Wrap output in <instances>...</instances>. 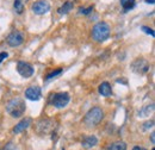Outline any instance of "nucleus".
Masks as SVG:
<instances>
[{"instance_id": "nucleus-12", "label": "nucleus", "mask_w": 155, "mask_h": 150, "mask_svg": "<svg viewBox=\"0 0 155 150\" xmlns=\"http://www.w3.org/2000/svg\"><path fill=\"white\" fill-rule=\"evenodd\" d=\"M98 144V139L96 136H87L84 141H82V147L84 148H92V147H94V145H97Z\"/></svg>"}, {"instance_id": "nucleus-2", "label": "nucleus", "mask_w": 155, "mask_h": 150, "mask_svg": "<svg viewBox=\"0 0 155 150\" xmlns=\"http://www.w3.org/2000/svg\"><path fill=\"white\" fill-rule=\"evenodd\" d=\"M110 25L105 21H99L92 28V38L98 43H101L110 37Z\"/></svg>"}, {"instance_id": "nucleus-8", "label": "nucleus", "mask_w": 155, "mask_h": 150, "mask_svg": "<svg viewBox=\"0 0 155 150\" xmlns=\"http://www.w3.org/2000/svg\"><path fill=\"white\" fill-rule=\"evenodd\" d=\"M6 42H7V44L10 47L16 48V47H19L20 44L24 42V36H23V34L20 31H13L7 36Z\"/></svg>"}, {"instance_id": "nucleus-16", "label": "nucleus", "mask_w": 155, "mask_h": 150, "mask_svg": "<svg viewBox=\"0 0 155 150\" xmlns=\"http://www.w3.org/2000/svg\"><path fill=\"white\" fill-rule=\"evenodd\" d=\"M120 5H122L124 12H128L135 7V0H120Z\"/></svg>"}, {"instance_id": "nucleus-20", "label": "nucleus", "mask_w": 155, "mask_h": 150, "mask_svg": "<svg viewBox=\"0 0 155 150\" xmlns=\"http://www.w3.org/2000/svg\"><path fill=\"white\" fill-rule=\"evenodd\" d=\"M146 34H148V35H150L152 37H154V31H153V29H150V28H148V26H142L141 28Z\"/></svg>"}, {"instance_id": "nucleus-4", "label": "nucleus", "mask_w": 155, "mask_h": 150, "mask_svg": "<svg viewBox=\"0 0 155 150\" xmlns=\"http://www.w3.org/2000/svg\"><path fill=\"white\" fill-rule=\"evenodd\" d=\"M71 96L67 92H61V93H56L51 96V105L56 109H63L64 106H67V104L69 103Z\"/></svg>"}, {"instance_id": "nucleus-18", "label": "nucleus", "mask_w": 155, "mask_h": 150, "mask_svg": "<svg viewBox=\"0 0 155 150\" xmlns=\"http://www.w3.org/2000/svg\"><path fill=\"white\" fill-rule=\"evenodd\" d=\"M61 73H62V69H56L55 72H53V73H50V74L47 75V80H51V79L56 77L58 75H60Z\"/></svg>"}, {"instance_id": "nucleus-17", "label": "nucleus", "mask_w": 155, "mask_h": 150, "mask_svg": "<svg viewBox=\"0 0 155 150\" xmlns=\"http://www.w3.org/2000/svg\"><path fill=\"white\" fill-rule=\"evenodd\" d=\"M13 7H15V10H16V12H17L18 15H21L23 11H24V5H23L21 0H15Z\"/></svg>"}, {"instance_id": "nucleus-5", "label": "nucleus", "mask_w": 155, "mask_h": 150, "mask_svg": "<svg viewBox=\"0 0 155 150\" xmlns=\"http://www.w3.org/2000/svg\"><path fill=\"white\" fill-rule=\"evenodd\" d=\"M149 62L144 58H136L135 61L131 63V69L133 72L136 73V74H140V75H143L146 74L148 70H149Z\"/></svg>"}, {"instance_id": "nucleus-21", "label": "nucleus", "mask_w": 155, "mask_h": 150, "mask_svg": "<svg viewBox=\"0 0 155 150\" xmlns=\"http://www.w3.org/2000/svg\"><path fill=\"white\" fill-rule=\"evenodd\" d=\"M1 150H18V149H17V147L13 143H7Z\"/></svg>"}, {"instance_id": "nucleus-13", "label": "nucleus", "mask_w": 155, "mask_h": 150, "mask_svg": "<svg viewBox=\"0 0 155 150\" xmlns=\"http://www.w3.org/2000/svg\"><path fill=\"white\" fill-rule=\"evenodd\" d=\"M73 2L72 1H66L60 8H58V13L60 15H67L69 11H72L73 10Z\"/></svg>"}, {"instance_id": "nucleus-6", "label": "nucleus", "mask_w": 155, "mask_h": 150, "mask_svg": "<svg viewBox=\"0 0 155 150\" xmlns=\"http://www.w3.org/2000/svg\"><path fill=\"white\" fill-rule=\"evenodd\" d=\"M32 11L35 15H45L50 11V4L47 0H37L32 4Z\"/></svg>"}, {"instance_id": "nucleus-7", "label": "nucleus", "mask_w": 155, "mask_h": 150, "mask_svg": "<svg viewBox=\"0 0 155 150\" xmlns=\"http://www.w3.org/2000/svg\"><path fill=\"white\" fill-rule=\"evenodd\" d=\"M17 72L19 73L20 76H23L25 79L31 77L34 75V73H35L32 66L30 63H28V62H24V61H19L17 63Z\"/></svg>"}, {"instance_id": "nucleus-15", "label": "nucleus", "mask_w": 155, "mask_h": 150, "mask_svg": "<svg viewBox=\"0 0 155 150\" xmlns=\"http://www.w3.org/2000/svg\"><path fill=\"white\" fill-rule=\"evenodd\" d=\"M153 112H154V105L153 104L152 105H147V106H144L138 112V117H148L149 114H152Z\"/></svg>"}, {"instance_id": "nucleus-22", "label": "nucleus", "mask_w": 155, "mask_h": 150, "mask_svg": "<svg viewBox=\"0 0 155 150\" xmlns=\"http://www.w3.org/2000/svg\"><path fill=\"white\" fill-rule=\"evenodd\" d=\"M153 126H154V122H153V120L146 122V123L143 124V129H144V130H147V129H152Z\"/></svg>"}, {"instance_id": "nucleus-25", "label": "nucleus", "mask_w": 155, "mask_h": 150, "mask_svg": "<svg viewBox=\"0 0 155 150\" xmlns=\"http://www.w3.org/2000/svg\"><path fill=\"white\" fill-rule=\"evenodd\" d=\"M133 150H147V149H144V148H142V147H134Z\"/></svg>"}, {"instance_id": "nucleus-10", "label": "nucleus", "mask_w": 155, "mask_h": 150, "mask_svg": "<svg viewBox=\"0 0 155 150\" xmlns=\"http://www.w3.org/2000/svg\"><path fill=\"white\" fill-rule=\"evenodd\" d=\"M32 124V119L31 118H24V119H21L19 123L13 128V132L16 133V135H18V133H21L23 131H25L30 125Z\"/></svg>"}, {"instance_id": "nucleus-24", "label": "nucleus", "mask_w": 155, "mask_h": 150, "mask_svg": "<svg viewBox=\"0 0 155 150\" xmlns=\"http://www.w3.org/2000/svg\"><path fill=\"white\" fill-rule=\"evenodd\" d=\"M150 141H152L153 144H155V133L154 132H152V135H150Z\"/></svg>"}, {"instance_id": "nucleus-3", "label": "nucleus", "mask_w": 155, "mask_h": 150, "mask_svg": "<svg viewBox=\"0 0 155 150\" xmlns=\"http://www.w3.org/2000/svg\"><path fill=\"white\" fill-rule=\"evenodd\" d=\"M104 118V112L100 107H92L88 112L86 113L84 118V123L87 128H94L103 120Z\"/></svg>"}, {"instance_id": "nucleus-1", "label": "nucleus", "mask_w": 155, "mask_h": 150, "mask_svg": "<svg viewBox=\"0 0 155 150\" xmlns=\"http://www.w3.org/2000/svg\"><path fill=\"white\" fill-rule=\"evenodd\" d=\"M25 109H26V105H25L24 99L21 98H13L6 105V112L13 118L21 117L25 112Z\"/></svg>"}, {"instance_id": "nucleus-11", "label": "nucleus", "mask_w": 155, "mask_h": 150, "mask_svg": "<svg viewBox=\"0 0 155 150\" xmlns=\"http://www.w3.org/2000/svg\"><path fill=\"white\" fill-rule=\"evenodd\" d=\"M98 91H99V93L101 94L103 96H110L111 94H112V88H111V85L109 83V82H103V83H100L99 85V87H98Z\"/></svg>"}, {"instance_id": "nucleus-19", "label": "nucleus", "mask_w": 155, "mask_h": 150, "mask_svg": "<svg viewBox=\"0 0 155 150\" xmlns=\"http://www.w3.org/2000/svg\"><path fill=\"white\" fill-rule=\"evenodd\" d=\"M92 10H93V6H90L88 8H82V7H81V8L79 10V13H80V15H88Z\"/></svg>"}, {"instance_id": "nucleus-14", "label": "nucleus", "mask_w": 155, "mask_h": 150, "mask_svg": "<svg viewBox=\"0 0 155 150\" xmlns=\"http://www.w3.org/2000/svg\"><path fill=\"white\" fill-rule=\"evenodd\" d=\"M106 150H127V143L125 142H115V143H111Z\"/></svg>"}, {"instance_id": "nucleus-26", "label": "nucleus", "mask_w": 155, "mask_h": 150, "mask_svg": "<svg viewBox=\"0 0 155 150\" xmlns=\"http://www.w3.org/2000/svg\"><path fill=\"white\" fill-rule=\"evenodd\" d=\"M146 2H147V4H154L155 0H146Z\"/></svg>"}, {"instance_id": "nucleus-23", "label": "nucleus", "mask_w": 155, "mask_h": 150, "mask_svg": "<svg viewBox=\"0 0 155 150\" xmlns=\"http://www.w3.org/2000/svg\"><path fill=\"white\" fill-rule=\"evenodd\" d=\"M7 56H8V54H7V53H5V51H4V53H0V63H1V62H2V61H4Z\"/></svg>"}, {"instance_id": "nucleus-9", "label": "nucleus", "mask_w": 155, "mask_h": 150, "mask_svg": "<svg viewBox=\"0 0 155 150\" xmlns=\"http://www.w3.org/2000/svg\"><path fill=\"white\" fill-rule=\"evenodd\" d=\"M42 96V91L38 86H31L25 91V98L31 101H37Z\"/></svg>"}]
</instances>
